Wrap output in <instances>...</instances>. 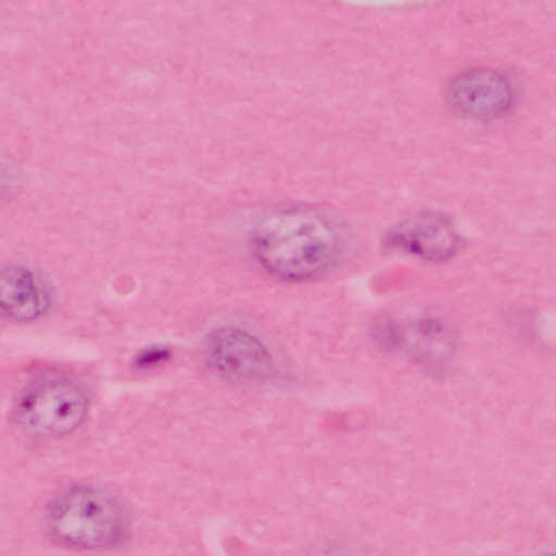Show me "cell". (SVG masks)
<instances>
[{
    "label": "cell",
    "mask_w": 556,
    "mask_h": 556,
    "mask_svg": "<svg viewBox=\"0 0 556 556\" xmlns=\"http://www.w3.org/2000/svg\"><path fill=\"white\" fill-rule=\"evenodd\" d=\"M204 361L210 370L223 380L254 383L266 380L273 370V359L266 346L252 333L223 327L205 340Z\"/></svg>",
    "instance_id": "4"
},
{
    "label": "cell",
    "mask_w": 556,
    "mask_h": 556,
    "mask_svg": "<svg viewBox=\"0 0 556 556\" xmlns=\"http://www.w3.org/2000/svg\"><path fill=\"white\" fill-rule=\"evenodd\" d=\"M48 296L34 274L21 266H9L0 274L2 313L16 323L39 318L48 308Z\"/></svg>",
    "instance_id": "6"
},
{
    "label": "cell",
    "mask_w": 556,
    "mask_h": 556,
    "mask_svg": "<svg viewBox=\"0 0 556 556\" xmlns=\"http://www.w3.org/2000/svg\"><path fill=\"white\" fill-rule=\"evenodd\" d=\"M45 526L56 544L98 549L117 544L126 534L127 518L108 491L88 484L70 486L49 503Z\"/></svg>",
    "instance_id": "2"
},
{
    "label": "cell",
    "mask_w": 556,
    "mask_h": 556,
    "mask_svg": "<svg viewBox=\"0 0 556 556\" xmlns=\"http://www.w3.org/2000/svg\"><path fill=\"white\" fill-rule=\"evenodd\" d=\"M383 244L388 250L426 262H444L463 245L454 223L437 211L413 213L393 224Z\"/></svg>",
    "instance_id": "5"
},
{
    "label": "cell",
    "mask_w": 556,
    "mask_h": 556,
    "mask_svg": "<svg viewBox=\"0 0 556 556\" xmlns=\"http://www.w3.org/2000/svg\"><path fill=\"white\" fill-rule=\"evenodd\" d=\"M252 251L273 277L303 282L329 271L343 252L339 226L308 207H286L265 215L252 235Z\"/></svg>",
    "instance_id": "1"
},
{
    "label": "cell",
    "mask_w": 556,
    "mask_h": 556,
    "mask_svg": "<svg viewBox=\"0 0 556 556\" xmlns=\"http://www.w3.org/2000/svg\"><path fill=\"white\" fill-rule=\"evenodd\" d=\"M86 391L73 380L50 378L35 382L18 396L14 417L26 432L45 438L68 434L85 420Z\"/></svg>",
    "instance_id": "3"
},
{
    "label": "cell",
    "mask_w": 556,
    "mask_h": 556,
    "mask_svg": "<svg viewBox=\"0 0 556 556\" xmlns=\"http://www.w3.org/2000/svg\"><path fill=\"white\" fill-rule=\"evenodd\" d=\"M451 104L475 117H493L510 104V92L504 81L493 77L468 76L455 81L448 92Z\"/></svg>",
    "instance_id": "7"
}]
</instances>
